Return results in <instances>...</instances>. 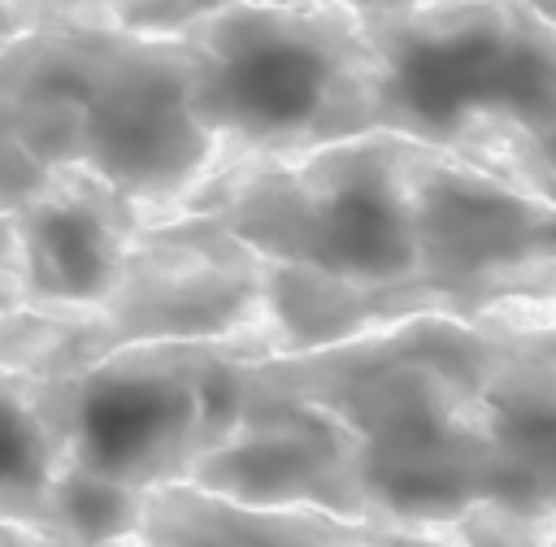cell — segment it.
<instances>
[{
	"mask_svg": "<svg viewBox=\"0 0 556 547\" xmlns=\"http://www.w3.org/2000/svg\"><path fill=\"white\" fill-rule=\"evenodd\" d=\"M447 543H556V512L517 499H478L439 525Z\"/></svg>",
	"mask_w": 556,
	"mask_h": 547,
	"instance_id": "obj_18",
	"label": "cell"
},
{
	"mask_svg": "<svg viewBox=\"0 0 556 547\" xmlns=\"http://www.w3.org/2000/svg\"><path fill=\"white\" fill-rule=\"evenodd\" d=\"M417 313L556 304V204L417 139L408 161Z\"/></svg>",
	"mask_w": 556,
	"mask_h": 547,
	"instance_id": "obj_7",
	"label": "cell"
},
{
	"mask_svg": "<svg viewBox=\"0 0 556 547\" xmlns=\"http://www.w3.org/2000/svg\"><path fill=\"white\" fill-rule=\"evenodd\" d=\"M0 543H35L22 525H9V521H0Z\"/></svg>",
	"mask_w": 556,
	"mask_h": 547,
	"instance_id": "obj_23",
	"label": "cell"
},
{
	"mask_svg": "<svg viewBox=\"0 0 556 547\" xmlns=\"http://www.w3.org/2000/svg\"><path fill=\"white\" fill-rule=\"evenodd\" d=\"M30 26H43V13L35 4H26V0H0V52L17 35H26Z\"/></svg>",
	"mask_w": 556,
	"mask_h": 547,
	"instance_id": "obj_19",
	"label": "cell"
},
{
	"mask_svg": "<svg viewBox=\"0 0 556 547\" xmlns=\"http://www.w3.org/2000/svg\"><path fill=\"white\" fill-rule=\"evenodd\" d=\"M100 356L156 339H265V256L200 213L152 217L96 308Z\"/></svg>",
	"mask_w": 556,
	"mask_h": 547,
	"instance_id": "obj_8",
	"label": "cell"
},
{
	"mask_svg": "<svg viewBox=\"0 0 556 547\" xmlns=\"http://www.w3.org/2000/svg\"><path fill=\"white\" fill-rule=\"evenodd\" d=\"M26 4H35V9L43 13V22H48V17H52V13H56V9L65 4V0H26Z\"/></svg>",
	"mask_w": 556,
	"mask_h": 547,
	"instance_id": "obj_24",
	"label": "cell"
},
{
	"mask_svg": "<svg viewBox=\"0 0 556 547\" xmlns=\"http://www.w3.org/2000/svg\"><path fill=\"white\" fill-rule=\"evenodd\" d=\"M530 4H534V9H539V13H543L552 26H556V0H530Z\"/></svg>",
	"mask_w": 556,
	"mask_h": 547,
	"instance_id": "obj_25",
	"label": "cell"
},
{
	"mask_svg": "<svg viewBox=\"0 0 556 547\" xmlns=\"http://www.w3.org/2000/svg\"><path fill=\"white\" fill-rule=\"evenodd\" d=\"M252 352L226 360L230 425L195 456L187 482L252 504H300L382 521L352 430L317 399L252 378L243 369V356Z\"/></svg>",
	"mask_w": 556,
	"mask_h": 547,
	"instance_id": "obj_9",
	"label": "cell"
},
{
	"mask_svg": "<svg viewBox=\"0 0 556 547\" xmlns=\"http://www.w3.org/2000/svg\"><path fill=\"white\" fill-rule=\"evenodd\" d=\"M269 352L261 339L122 343L70 373H43L65 438V465L135 491L182 482L230 425L226 360Z\"/></svg>",
	"mask_w": 556,
	"mask_h": 547,
	"instance_id": "obj_6",
	"label": "cell"
},
{
	"mask_svg": "<svg viewBox=\"0 0 556 547\" xmlns=\"http://www.w3.org/2000/svg\"><path fill=\"white\" fill-rule=\"evenodd\" d=\"M182 39L191 113L217 143V169L382 130L378 52L356 4L230 0Z\"/></svg>",
	"mask_w": 556,
	"mask_h": 547,
	"instance_id": "obj_2",
	"label": "cell"
},
{
	"mask_svg": "<svg viewBox=\"0 0 556 547\" xmlns=\"http://www.w3.org/2000/svg\"><path fill=\"white\" fill-rule=\"evenodd\" d=\"M22 239V291L30 308L96 313L126 265L135 234L152 221L122 187L87 165H56L48 182L13 208Z\"/></svg>",
	"mask_w": 556,
	"mask_h": 547,
	"instance_id": "obj_11",
	"label": "cell"
},
{
	"mask_svg": "<svg viewBox=\"0 0 556 547\" xmlns=\"http://www.w3.org/2000/svg\"><path fill=\"white\" fill-rule=\"evenodd\" d=\"M96 356V313H48L30 304L0 313V365H17L30 373H70Z\"/></svg>",
	"mask_w": 556,
	"mask_h": 547,
	"instance_id": "obj_15",
	"label": "cell"
},
{
	"mask_svg": "<svg viewBox=\"0 0 556 547\" xmlns=\"http://www.w3.org/2000/svg\"><path fill=\"white\" fill-rule=\"evenodd\" d=\"M143 499L148 491L65 465L52 486L43 543H135Z\"/></svg>",
	"mask_w": 556,
	"mask_h": 547,
	"instance_id": "obj_14",
	"label": "cell"
},
{
	"mask_svg": "<svg viewBox=\"0 0 556 547\" xmlns=\"http://www.w3.org/2000/svg\"><path fill=\"white\" fill-rule=\"evenodd\" d=\"M61 91L78 117V165L122 187L148 217L217 169V143L191 113V43L100 22H43L0 52Z\"/></svg>",
	"mask_w": 556,
	"mask_h": 547,
	"instance_id": "obj_4",
	"label": "cell"
},
{
	"mask_svg": "<svg viewBox=\"0 0 556 547\" xmlns=\"http://www.w3.org/2000/svg\"><path fill=\"white\" fill-rule=\"evenodd\" d=\"M226 4L230 0H65L48 22L70 17V22H100L139 35H182L187 26L204 22Z\"/></svg>",
	"mask_w": 556,
	"mask_h": 547,
	"instance_id": "obj_17",
	"label": "cell"
},
{
	"mask_svg": "<svg viewBox=\"0 0 556 547\" xmlns=\"http://www.w3.org/2000/svg\"><path fill=\"white\" fill-rule=\"evenodd\" d=\"M473 165L500 174L504 182L556 204V91L517 126H508L504 135H495Z\"/></svg>",
	"mask_w": 556,
	"mask_h": 547,
	"instance_id": "obj_16",
	"label": "cell"
},
{
	"mask_svg": "<svg viewBox=\"0 0 556 547\" xmlns=\"http://www.w3.org/2000/svg\"><path fill=\"white\" fill-rule=\"evenodd\" d=\"M343 4H356L361 13H378V9H400V4H413V0H343Z\"/></svg>",
	"mask_w": 556,
	"mask_h": 547,
	"instance_id": "obj_22",
	"label": "cell"
},
{
	"mask_svg": "<svg viewBox=\"0 0 556 547\" xmlns=\"http://www.w3.org/2000/svg\"><path fill=\"white\" fill-rule=\"evenodd\" d=\"M417 139L369 130L326 148L208 174L174 213H200L239 234L265 260L308 265L391 300L395 321L417 313L413 161Z\"/></svg>",
	"mask_w": 556,
	"mask_h": 547,
	"instance_id": "obj_3",
	"label": "cell"
},
{
	"mask_svg": "<svg viewBox=\"0 0 556 547\" xmlns=\"http://www.w3.org/2000/svg\"><path fill=\"white\" fill-rule=\"evenodd\" d=\"M65 469V438L43 373L0 365V521L43 543L52 486Z\"/></svg>",
	"mask_w": 556,
	"mask_h": 547,
	"instance_id": "obj_13",
	"label": "cell"
},
{
	"mask_svg": "<svg viewBox=\"0 0 556 547\" xmlns=\"http://www.w3.org/2000/svg\"><path fill=\"white\" fill-rule=\"evenodd\" d=\"M243 369L334 412L378 517L413 538H439L443 521L504 495L469 373V317L413 313L308 352H252Z\"/></svg>",
	"mask_w": 556,
	"mask_h": 547,
	"instance_id": "obj_1",
	"label": "cell"
},
{
	"mask_svg": "<svg viewBox=\"0 0 556 547\" xmlns=\"http://www.w3.org/2000/svg\"><path fill=\"white\" fill-rule=\"evenodd\" d=\"M469 373L500 499L556 512V304L469 317Z\"/></svg>",
	"mask_w": 556,
	"mask_h": 547,
	"instance_id": "obj_10",
	"label": "cell"
},
{
	"mask_svg": "<svg viewBox=\"0 0 556 547\" xmlns=\"http://www.w3.org/2000/svg\"><path fill=\"white\" fill-rule=\"evenodd\" d=\"M365 26L382 130L465 161L556 91V26L530 0H413Z\"/></svg>",
	"mask_w": 556,
	"mask_h": 547,
	"instance_id": "obj_5",
	"label": "cell"
},
{
	"mask_svg": "<svg viewBox=\"0 0 556 547\" xmlns=\"http://www.w3.org/2000/svg\"><path fill=\"white\" fill-rule=\"evenodd\" d=\"M0 274L22 282V239L13 213H0Z\"/></svg>",
	"mask_w": 556,
	"mask_h": 547,
	"instance_id": "obj_20",
	"label": "cell"
},
{
	"mask_svg": "<svg viewBox=\"0 0 556 547\" xmlns=\"http://www.w3.org/2000/svg\"><path fill=\"white\" fill-rule=\"evenodd\" d=\"M9 308H26V291H22L17 278H4L0 274V313H9Z\"/></svg>",
	"mask_w": 556,
	"mask_h": 547,
	"instance_id": "obj_21",
	"label": "cell"
},
{
	"mask_svg": "<svg viewBox=\"0 0 556 547\" xmlns=\"http://www.w3.org/2000/svg\"><path fill=\"white\" fill-rule=\"evenodd\" d=\"M408 538L400 525L361 521L330 508L252 504L195 482H165L148 491L135 543H391Z\"/></svg>",
	"mask_w": 556,
	"mask_h": 547,
	"instance_id": "obj_12",
	"label": "cell"
}]
</instances>
